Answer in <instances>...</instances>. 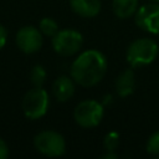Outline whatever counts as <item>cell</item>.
<instances>
[{
    "instance_id": "5b68a950",
    "label": "cell",
    "mask_w": 159,
    "mask_h": 159,
    "mask_svg": "<svg viewBox=\"0 0 159 159\" xmlns=\"http://www.w3.org/2000/svg\"><path fill=\"white\" fill-rule=\"evenodd\" d=\"M53 50L61 56H73L82 48L83 36L81 32L73 29L58 30V32L51 37Z\"/></svg>"
},
{
    "instance_id": "30bf717a",
    "label": "cell",
    "mask_w": 159,
    "mask_h": 159,
    "mask_svg": "<svg viewBox=\"0 0 159 159\" xmlns=\"http://www.w3.org/2000/svg\"><path fill=\"white\" fill-rule=\"evenodd\" d=\"M70 6L82 17H93L101 11V0H70Z\"/></svg>"
},
{
    "instance_id": "d6986e66",
    "label": "cell",
    "mask_w": 159,
    "mask_h": 159,
    "mask_svg": "<svg viewBox=\"0 0 159 159\" xmlns=\"http://www.w3.org/2000/svg\"><path fill=\"white\" fill-rule=\"evenodd\" d=\"M152 2H159V0H150Z\"/></svg>"
},
{
    "instance_id": "2e32d148",
    "label": "cell",
    "mask_w": 159,
    "mask_h": 159,
    "mask_svg": "<svg viewBox=\"0 0 159 159\" xmlns=\"http://www.w3.org/2000/svg\"><path fill=\"white\" fill-rule=\"evenodd\" d=\"M119 144V134L117 132H109L106 134L103 145L107 152H114Z\"/></svg>"
},
{
    "instance_id": "5bb4252c",
    "label": "cell",
    "mask_w": 159,
    "mask_h": 159,
    "mask_svg": "<svg viewBox=\"0 0 159 159\" xmlns=\"http://www.w3.org/2000/svg\"><path fill=\"white\" fill-rule=\"evenodd\" d=\"M46 80V71L41 65H35L30 72V81L34 87H42Z\"/></svg>"
},
{
    "instance_id": "9c48e42d",
    "label": "cell",
    "mask_w": 159,
    "mask_h": 159,
    "mask_svg": "<svg viewBox=\"0 0 159 159\" xmlns=\"http://www.w3.org/2000/svg\"><path fill=\"white\" fill-rule=\"evenodd\" d=\"M75 81L68 76H60L52 86V93L58 102H66L75 94Z\"/></svg>"
},
{
    "instance_id": "e0dca14e",
    "label": "cell",
    "mask_w": 159,
    "mask_h": 159,
    "mask_svg": "<svg viewBox=\"0 0 159 159\" xmlns=\"http://www.w3.org/2000/svg\"><path fill=\"white\" fill-rule=\"evenodd\" d=\"M9 147L6 144V142L0 138V159H6L9 157Z\"/></svg>"
},
{
    "instance_id": "7c38bea8",
    "label": "cell",
    "mask_w": 159,
    "mask_h": 159,
    "mask_svg": "<svg viewBox=\"0 0 159 159\" xmlns=\"http://www.w3.org/2000/svg\"><path fill=\"white\" fill-rule=\"evenodd\" d=\"M112 7L119 19L132 17L138 10V0H112Z\"/></svg>"
},
{
    "instance_id": "3957f363",
    "label": "cell",
    "mask_w": 159,
    "mask_h": 159,
    "mask_svg": "<svg viewBox=\"0 0 159 159\" xmlns=\"http://www.w3.org/2000/svg\"><path fill=\"white\" fill-rule=\"evenodd\" d=\"M50 106L48 93L42 87H32L22 98V111L29 119L43 117Z\"/></svg>"
},
{
    "instance_id": "9a60e30c",
    "label": "cell",
    "mask_w": 159,
    "mask_h": 159,
    "mask_svg": "<svg viewBox=\"0 0 159 159\" xmlns=\"http://www.w3.org/2000/svg\"><path fill=\"white\" fill-rule=\"evenodd\" d=\"M145 149H147V152H148L150 155L159 157V130L154 132V133L148 138Z\"/></svg>"
},
{
    "instance_id": "6da1fadb",
    "label": "cell",
    "mask_w": 159,
    "mask_h": 159,
    "mask_svg": "<svg viewBox=\"0 0 159 159\" xmlns=\"http://www.w3.org/2000/svg\"><path fill=\"white\" fill-rule=\"evenodd\" d=\"M107 71V60L98 50H86L72 62L70 73L73 81L83 87H92L101 82Z\"/></svg>"
},
{
    "instance_id": "8992f818",
    "label": "cell",
    "mask_w": 159,
    "mask_h": 159,
    "mask_svg": "<svg viewBox=\"0 0 159 159\" xmlns=\"http://www.w3.org/2000/svg\"><path fill=\"white\" fill-rule=\"evenodd\" d=\"M104 114L103 106L94 99H86L80 102L73 112V118L76 123L83 128L97 127Z\"/></svg>"
},
{
    "instance_id": "277c9868",
    "label": "cell",
    "mask_w": 159,
    "mask_h": 159,
    "mask_svg": "<svg viewBox=\"0 0 159 159\" xmlns=\"http://www.w3.org/2000/svg\"><path fill=\"white\" fill-rule=\"evenodd\" d=\"M35 149L46 157H61L66 152L65 138L55 130L47 129L37 133L34 138Z\"/></svg>"
},
{
    "instance_id": "ba28073f",
    "label": "cell",
    "mask_w": 159,
    "mask_h": 159,
    "mask_svg": "<svg viewBox=\"0 0 159 159\" xmlns=\"http://www.w3.org/2000/svg\"><path fill=\"white\" fill-rule=\"evenodd\" d=\"M134 21L139 29L150 34H159V2H150L138 7Z\"/></svg>"
},
{
    "instance_id": "8fae6325",
    "label": "cell",
    "mask_w": 159,
    "mask_h": 159,
    "mask_svg": "<svg viewBox=\"0 0 159 159\" xmlns=\"http://www.w3.org/2000/svg\"><path fill=\"white\" fill-rule=\"evenodd\" d=\"M135 86V77L133 70H124L119 73L116 81V91L119 97H127L133 93Z\"/></svg>"
},
{
    "instance_id": "ac0fdd59",
    "label": "cell",
    "mask_w": 159,
    "mask_h": 159,
    "mask_svg": "<svg viewBox=\"0 0 159 159\" xmlns=\"http://www.w3.org/2000/svg\"><path fill=\"white\" fill-rule=\"evenodd\" d=\"M6 40H7V30L0 24V50L5 46Z\"/></svg>"
},
{
    "instance_id": "4fadbf2b",
    "label": "cell",
    "mask_w": 159,
    "mask_h": 159,
    "mask_svg": "<svg viewBox=\"0 0 159 159\" xmlns=\"http://www.w3.org/2000/svg\"><path fill=\"white\" fill-rule=\"evenodd\" d=\"M39 29L42 32V35L48 36V37H53L57 32H58V25L57 22L51 19V17H43L41 19L40 24H39Z\"/></svg>"
},
{
    "instance_id": "7a4b0ae2",
    "label": "cell",
    "mask_w": 159,
    "mask_h": 159,
    "mask_svg": "<svg viewBox=\"0 0 159 159\" xmlns=\"http://www.w3.org/2000/svg\"><path fill=\"white\" fill-rule=\"evenodd\" d=\"M158 45L148 37L134 40L127 48L125 58L128 63L134 67H142L152 63L158 56Z\"/></svg>"
},
{
    "instance_id": "52a82bcc",
    "label": "cell",
    "mask_w": 159,
    "mask_h": 159,
    "mask_svg": "<svg viewBox=\"0 0 159 159\" xmlns=\"http://www.w3.org/2000/svg\"><path fill=\"white\" fill-rule=\"evenodd\" d=\"M15 41L19 50L24 53H35L41 48L43 43V35L40 29L27 25L19 29Z\"/></svg>"
}]
</instances>
